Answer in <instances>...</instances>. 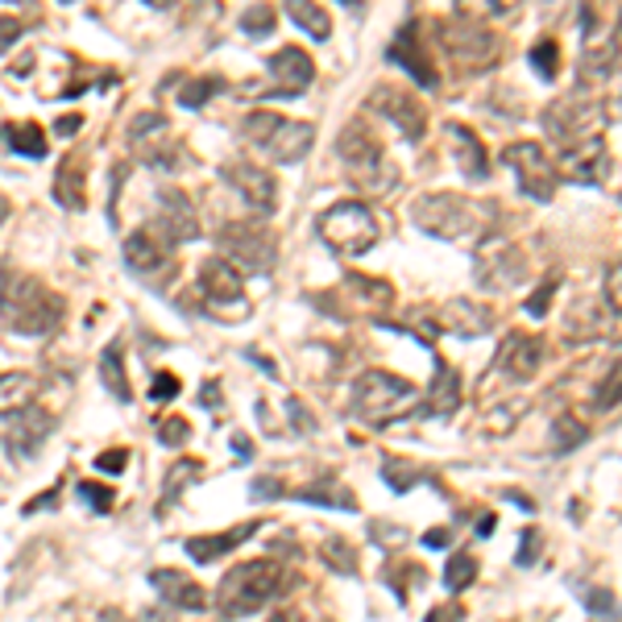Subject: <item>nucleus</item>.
<instances>
[{
    "label": "nucleus",
    "instance_id": "f257e3e1",
    "mask_svg": "<svg viewBox=\"0 0 622 622\" xmlns=\"http://www.w3.org/2000/svg\"><path fill=\"white\" fill-rule=\"evenodd\" d=\"M411 221L428 237H440L449 245H482L485 233L494 228V212L482 204H473L457 191H432V195H419L411 207Z\"/></svg>",
    "mask_w": 622,
    "mask_h": 622
},
{
    "label": "nucleus",
    "instance_id": "f03ea898",
    "mask_svg": "<svg viewBox=\"0 0 622 622\" xmlns=\"http://www.w3.org/2000/svg\"><path fill=\"white\" fill-rule=\"evenodd\" d=\"M0 320L18 336H46L63 320V299L34 275L4 270L0 275Z\"/></svg>",
    "mask_w": 622,
    "mask_h": 622
},
{
    "label": "nucleus",
    "instance_id": "7ed1b4c3",
    "mask_svg": "<svg viewBox=\"0 0 622 622\" xmlns=\"http://www.w3.org/2000/svg\"><path fill=\"white\" fill-rule=\"evenodd\" d=\"M415 407H419V390L386 369H365L362 378L353 382V411L369 428H390Z\"/></svg>",
    "mask_w": 622,
    "mask_h": 622
},
{
    "label": "nucleus",
    "instance_id": "20e7f679",
    "mask_svg": "<svg viewBox=\"0 0 622 622\" xmlns=\"http://www.w3.org/2000/svg\"><path fill=\"white\" fill-rule=\"evenodd\" d=\"M278 589H282V569L275 560H245L225 572L216 589V605L225 619H249L261 605H270V598H278Z\"/></svg>",
    "mask_w": 622,
    "mask_h": 622
},
{
    "label": "nucleus",
    "instance_id": "39448f33",
    "mask_svg": "<svg viewBox=\"0 0 622 622\" xmlns=\"http://www.w3.org/2000/svg\"><path fill=\"white\" fill-rule=\"evenodd\" d=\"M242 133L261 154H270L282 167H294L299 158H308V150L315 146V125L308 121H287L278 112H249L242 125Z\"/></svg>",
    "mask_w": 622,
    "mask_h": 622
},
{
    "label": "nucleus",
    "instance_id": "423d86ee",
    "mask_svg": "<svg viewBox=\"0 0 622 622\" xmlns=\"http://www.w3.org/2000/svg\"><path fill=\"white\" fill-rule=\"evenodd\" d=\"M320 237L332 254H345V258H362L378 245V221L362 200H341L320 216Z\"/></svg>",
    "mask_w": 622,
    "mask_h": 622
},
{
    "label": "nucleus",
    "instance_id": "0eeeda50",
    "mask_svg": "<svg viewBox=\"0 0 622 622\" xmlns=\"http://www.w3.org/2000/svg\"><path fill=\"white\" fill-rule=\"evenodd\" d=\"M336 154H341V162L348 167L353 183H362V187H378V179H374V174H382L386 183L395 179V171L386 167V154H382L378 133L369 129V121H365V117H357L353 125H345V129H341V138H336Z\"/></svg>",
    "mask_w": 622,
    "mask_h": 622
},
{
    "label": "nucleus",
    "instance_id": "6e6552de",
    "mask_svg": "<svg viewBox=\"0 0 622 622\" xmlns=\"http://www.w3.org/2000/svg\"><path fill=\"white\" fill-rule=\"evenodd\" d=\"M221 249H225V261L237 275H270L278 261L275 237L261 225H254V221L228 225L225 233H221Z\"/></svg>",
    "mask_w": 622,
    "mask_h": 622
},
{
    "label": "nucleus",
    "instance_id": "1a4fd4ad",
    "mask_svg": "<svg viewBox=\"0 0 622 622\" xmlns=\"http://www.w3.org/2000/svg\"><path fill=\"white\" fill-rule=\"evenodd\" d=\"M502 162L515 171L518 191H523L527 200L548 204L556 195V187H560V174H556L553 158L544 154L536 141H515V146H506V150H502Z\"/></svg>",
    "mask_w": 622,
    "mask_h": 622
},
{
    "label": "nucleus",
    "instance_id": "9d476101",
    "mask_svg": "<svg viewBox=\"0 0 622 622\" xmlns=\"http://www.w3.org/2000/svg\"><path fill=\"white\" fill-rule=\"evenodd\" d=\"M365 108H369L374 117H382V121L395 125L407 141H419L423 133H428V108L415 100V96H407V87L378 84L374 92H369Z\"/></svg>",
    "mask_w": 622,
    "mask_h": 622
},
{
    "label": "nucleus",
    "instance_id": "9b49d317",
    "mask_svg": "<svg viewBox=\"0 0 622 622\" xmlns=\"http://www.w3.org/2000/svg\"><path fill=\"white\" fill-rule=\"evenodd\" d=\"M440 37H444V51H449V58L457 63L461 71H485L490 63H498V37L490 34V30H482L478 21H449L444 30H440Z\"/></svg>",
    "mask_w": 622,
    "mask_h": 622
},
{
    "label": "nucleus",
    "instance_id": "f8f14e48",
    "mask_svg": "<svg viewBox=\"0 0 622 622\" xmlns=\"http://www.w3.org/2000/svg\"><path fill=\"white\" fill-rule=\"evenodd\" d=\"M129 141L138 146L141 162L154 167V171H174L179 158H183V150H179V141H174L171 125H167L162 112H138L133 125H129Z\"/></svg>",
    "mask_w": 622,
    "mask_h": 622
},
{
    "label": "nucleus",
    "instance_id": "ddd939ff",
    "mask_svg": "<svg viewBox=\"0 0 622 622\" xmlns=\"http://www.w3.org/2000/svg\"><path fill=\"white\" fill-rule=\"evenodd\" d=\"M150 228H154L162 242L183 245V242H195V237H200V216H195L191 200L179 187H158L154 221H150Z\"/></svg>",
    "mask_w": 622,
    "mask_h": 622
},
{
    "label": "nucleus",
    "instance_id": "4468645a",
    "mask_svg": "<svg viewBox=\"0 0 622 622\" xmlns=\"http://www.w3.org/2000/svg\"><path fill=\"white\" fill-rule=\"evenodd\" d=\"M544 129H548V138L560 141V146L581 141V138H598L602 112H598V104L581 100V96H569V100H556L553 108L544 112Z\"/></svg>",
    "mask_w": 622,
    "mask_h": 622
},
{
    "label": "nucleus",
    "instance_id": "2eb2a0df",
    "mask_svg": "<svg viewBox=\"0 0 622 622\" xmlns=\"http://www.w3.org/2000/svg\"><path fill=\"white\" fill-rule=\"evenodd\" d=\"M125 261H129V270L141 278H154L162 282L167 275H174V245L162 242L154 228H138V233H129L125 237Z\"/></svg>",
    "mask_w": 622,
    "mask_h": 622
},
{
    "label": "nucleus",
    "instance_id": "dca6fc26",
    "mask_svg": "<svg viewBox=\"0 0 622 622\" xmlns=\"http://www.w3.org/2000/svg\"><path fill=\"white\" fill-rule=\"evenodd\" d=\"M390 63L407 71V79H415L419 87H440V67H436L432 46L419 37V21H411L403 34L390 42Z\"/></svg>",
    "mask_w": 622,
    "mask_h": 622
},
{
    "label": "nucleus",
    "instance_id": "f3484780",
    "mask_svg": "<svg viewBox=\"0 0 622 622\" xmlns=\"http://www.w3.org/2000/svg\"><path fill=\"white\" fill-rule=\"evenodd\" d=\"M221 174L228 179V187L242 195L245 204L254 207L258 216H270L278 204V187L275 179H270V171H261V167H254V162H245V158H233V162H225L221 167Z\"/></svg>",
    "mask_w": 622,
    "mask_h": 622
},
{
    "label": "nucleus",
    "instance_id": "a211bd4d",
    "mask_svg": "<svg viewBox=\"0 0 622 622\" xmlns=\"http://www.w3.org/2000/svg\"><path fill=\"white\" fill-rule=\"evenodd\" d=\"M270 67V96L278 100H291V96H303L315 79V63L308 58V51H299V46H282V51L266 63Z\"/></svg>",
    "mask_w": 622,
    "mask_h": 622
},
{
    "label": "nucleus",
    "instance_id": "6ab92c4d",
    "mask_svg": "<svg viewBox=\"0 0 622 622\" xmlns=\"http://www.w3.org/2000/svg\"><path fill=\"white\" fill-rule=\"evenodd\" d=\"M527 275L523 266V254L515 245H502V242H485L478 249V282L485 291H506V287H518Z\"/></svg>",
    "mask_w": 622,
    "mask_h": 622
},
{
    "label": "nucleus",
    "instance_id": "aec40b11",
    "mask_svg": "<svg viewBox=\"0 0 622 622\" xmlns=\"http://www.w3.org/2000/svg\"><path fill=\"white\" fill-rule=\"evenodd\" d=\"M556 174H569L572 183H602L610 174V158H605L602 138H581L560 146V167Z\"/></svg>",
    "mask_w": 622,
    "mask_h": 622
},
{
    "label": "nucleus",
    "instance_id": "412c9836",
    "mask_svg": "<svg viewBox=\"0 0 622 622\" xmlns=\"http://www.w3.org/2000/svg\"><path fill=\"white\" fill-rule=\"evenodd\" d=\"M200 294H204L212 308H233V315H245L242 275L225 258H207L200 266Z\"/></svg>",
    "mask_w": 622,
    "mask_h": 622
},
{
    "label": "nucleus",
    "instance_id": "4be33fe9",
    "mask_svg": "<svg viewBox=\"0 0 622 622\" xmlns=\"http://www.w3.org/2000/svg\"><path fill=\"white\" fill-rule=\"evenodd\" d=\"M150 586H154L158 598H162L167 605H174V610H191V614H200V610L207 605L204 586H200L195 577H187V572H179V569H154L150 572Z\"/></svg>",
    "mask_w": 622,
    "mask_h": 622
},
{
    "label": "nucleus",
    "instance_id": "5701e85b",
    "mask_svg": "<svg viewBox=\"0 0 622 622\" xmlns=\"http://www.w3.org/2000/svg\"><path fill=\"white\" fill-rule=\"evenodd\" d=\"M539 362H544V341H539V336H527V332H515V336L498 348V369L515 382L536 378Z\"/></svg>",
    "mask_w": 622,
    "mask_h": 622
},
{
    "label": "nucleus",
    "instance_id": "b1692460",
    "mask_svg": "<svg viewBox=\"0 0 622 622\" xmlns=\"http://www.w3.org/2000/svg\"><path fill=\"white\" fill-rule=\"evenodd\" d=\"M444 138L452 141V162L461 167V174L465 179H473V183H482L485 174H490V158H485V146L478 141V133L473 129H465V125L449 121L444 125Z\"/></svg>",
    "mask_w": 622,
    "mask_h": 622
},
{
    "label": "nucleus",
    "instance_id": "393cba45",
    "mask_svg": "<svg viewBox=\"0 0 622 622\" xmlns=\"http://www.w3.org/2000/svg\"><path fill=\"white\" fill-rule=\"evenodd\" d=\"M436 324L452 332V336H485L494 329V311L482 308V303H469V299H452V303L440 308Z\"/></svg>",
    "mask_w": 622,
    "mask_h": 622
},
{
    "label": "nucleus",
    "instance_id": "a878e982",
    "mask_svg": "<svg viewBox=\"0 0 622 622\" xmlns=\"http://www.w3.org/2000/svg\"><path fill=\"white\" fill-rule=\"evenodd\" d=\"M258 518L254 523H242V527H228V532H216V536H191L187 539V556L191 560H200V565H212V560H221V556H228L237 544H245V539L258 536Z\"/></svg>",
    "mask_w": 622,
    "mask_h": 622
},
{
    "label": "nucleus",
    "instance_id": "bb28decb",
    "mask_svg": "<svg viewBox=\"0 0 622 622\" xmlns=\"http://www.w3.org/2000/svg\"><path fill=\"white\" fill-rule=\"evenodd\" d=\"M42 395V382L25 369H13V374H0V415H21L30 411Z\"/></svg>",
    "mask_w": 622,
    "mask_h": 622
},
{
    "label": "nucleus",
    "instance_id": "cd10ccee",
    "mask_svg": "<svg viewBox=\"0 0 622 622\" xmlns=\"http://www.w3.org/2000/svg\"><path fill=\"white\" fill-rule=\"evenodd\" d=\"M54 200L67 207V212H84L87 207L84 162H75V158H63V162H58V174H54Z\"/></svg>",
    "mask_w": 622,
    "mask_h": 622
},
{
    "label": "nucleus",
    "instance_id": "c85d7f7f",
    "mask_svg": "<svg viewBox=\"0 0 622 622\" xmlns=\"http://www.w3.org/2000/svg\"><path fill=\"white\" fill-rule=\"evenodd\" d=\"M13 419H18V423H13V436H9V449L18 452V457H34V452L42 449L46 432L54 428V419L42 411H21V415H13Z\"/></svg>",
    "mask_w": 622,
    "mask_h": 622
},
{
    "label": "nucleus",
    "instance_id": "c756f323",
    "mask_svg": "<svg viewBox=\"0 0 622 622\" xmlns=\"http://www.w3.org/2000/svg\"><path fill=\"white\" fill-rule=\"evenodd\" d=\"M282 13H287L308 37H315V42H324V37L332 34V18L315 0H282Z\"/></svg>",
    "mask_w": 622,
    "mask_h": 622
},
{
    "label": "nucleus",
    "instance_id": "7c9ffc66",
    "mask_svg": "<svg viewBox=\"0 0 622 622\" xmlns=\"http://www.w3.org/2000/svg\"><path fill=\"white\" fill-rule=\"evenodd\" d=\"M0 146H9L13 154H21V158H46V133L37 129L34 121H25V125H9L4 133H0Z\"/></svg>",
    "mask_w": 622,
    "mask_h": 622
},
{
    "label": "nucleus",
    "instance_id": "2f4dec72",
    "mask_svg": "<svg viewBox=\"0 0 622 622\" xmlns=\"http://www.w3.org/2000/svg\"><path fill=\"white\" fill-rule=\"evenodd\" d=\"M294 498L311 502V506H332V511H341V506H345V511H357V498H353V494H348L341 482H332V478H320L315 485L299 490Z\"/></svg>",
    "mask_w": 622,
    "mask_h": 622
},
{
    "label": "nucleus",
    "instance_id": "473e14b6",
    "mask_svg": "<svg viewBox=\"0 0 622 622\" xmlns=\"http://www.w3.org/2000/svg\"><path fill=\"white\" fill-rule=\"evenodd\" d=\"M457 403H461V382H457V374H452L449 365L440 362L436 382H432V395H428V415H452L457 411Z\"/></svg>",
    "mask_w": 622,
    "mask_h": 622
},
{
    "label": "nucleus",
    "instance_id": "72a5a7b5",
    "mask_svg": "<svg viewBox=\"0 0 622 622\" xmlns=\"http://www.w3.org/2000/svg\"><path fill=\"white\" fill-rule=\"evenodd\" d=\"M100 374H104V386H108V395L117 398V403H129L133 398V386L125 378V362H121V348L108 345L100 357Z\"/></svg>",
    "mask_w": 622,
    "mask_h": 622
},
{
    "label": "nucleus",
    "instance_id": "f704fd0d",
    "mask_svg": "<svg viewBox=\"0 0 622 622\" xmlns=\"http://www.w3.org/2000/svg\"><path fill=\"white\" fill-rule=\"evenodd\" d=\"M216 92H225V79H216V75H207V79H191V84L179 87V108L195 112V108L212 100Z\"/></svg>",
    "mask_w": 622,
    "mask_h": 622
},
{
    "label": "nucleus",
    "instance_id": "c9c22d12",
    "mask_svg": "<svg viewBox=\"0 0 622 622\" xmlns=\"http://www.w3.org/2000/svg\"><path fill=\"white\" fill-rule=\"evenodd\" d=\"M586 436L589 432H586V423H581V419H572V415H556V423H553V449L556 452L577 449Z\"/></svg>",
    "mask_w": 622,
    "mask_h": 622
},
{
    "label": "nucleus",
    "instance_id": "e433bc0d",
    "mask_svg": "<svg viewBox=\"0 0 622 622\" xmlns=\"http://www.w3.org/2000/svg\"><path fill=\"white\" fill-rule=\"evenodd\" d=\"M473 577H478V560H473L469 553H452L449 565H444V586H449L452 593H461Z\"/></svg>",
    "mask_w": 622,
    "mask_h": 622
},
{
    "label": "nucleus",
    "instance_id": "4c0bfd02",
    "mask_svg": "<svg viewBox=\"0 0 622 622\" xmlns=\"http://www.w3.org/2000/svg\"><path fill=\"white\" fill-rule=\"evenodd\" d=\"M518 4H523V0H457L461 18H469V21L498 18V13H511V9H518Z\"/></svg>",
    "mask_w": 622,
    "mask_h": 622
},
{
    "label": "nucleus",
    "instance_id": "58836bf2",
    "mask_svg": "<svg viewBox=\"0 0 622 622\" xmlns=\"http://www.w3.org/2000/svg\"><path fill=\"white\" fill-rule=\"evenodd\" d=\"M275 4H254V9H245L242 13V30L249 37H266V34H275Z\"/></svg>",
    "mask_w": 622,
    "mask_h": 622
},
{
    "label": "nucleus",
    "instance_id": "ea45409f",
    "mask_svg": "<svg viewBox=\"0 0 622 622\" xmlns=\"http://www.w3.org/2000/svg\"><path fill=\"white\" fill-rule=\"evenodd\" d=\"M532 67L539 71V79H556L560 75V46L553 37H544V42L532 46Z\"/></svg>",
    "mask_w": 622,
    "mask_h": 622
},
{
    "label": "nucleus",
    "instance_id": "a19ab883",
    "mask_svg": "<svg viewBox=\"0 0 622 622\" xmlns=\"http://www.w3.org/2000/svg\"><path fill=\"white\" fill-rule=\"evenodd\" d=\"M324 560H329L332 569L345 572V577L357 572V556H353V548H348V539H329V544H324Z\"/></svg>",
    "mask_w": 622,
    "mask_h": 622
},
{
    "label": "nucleus",
    "instance_id": "79ce46f5",
    "mask_svg": "<svg viewBox=\"0 0 622 622\" xmlns=\"http://www.w3.org/2000/svg\"><path fill=\"white\" fill-rule=\"evenodd\" d=\"M556 287H560V278H544V291H536L532 299H527V315H548V308H553V294Z\"/></svg>",
    "mask_w": 622,
    "mask_h": 622
},
{
    "label": "nucleus",
    "instance_id": "37998d69",
    "mask_svg": "<svg viewBox=\"0 0 622 622\" xmlns=\"http://www.w3.org/2000/svg\"><path fill=\"white\" fill-rule=\"evenodd\" d=\"M586 605L589 614H598V619H614V593L610 589H589Z\"/></svg>",
    "mask_w": 622,
    "mask_h": 622
},
{
    "label": "nucleus",
    "instance_id": "c03bdc74",
    "mask_svg": "<svg viewBox=\"0 0 622 622\" xmlns=\"http://www.w3.org/2000/svg\"><path fill=\"white\" fill-rule=\"evenodd\" d=\"M158 436H162V444H183L191 436V423L187 419H162V423H158Z\"/></svg>",
    "mask_w": 622,
    "mask_h": 622
},
{
    "label": "nucleus",
    "instance_id": "a18cd8bd",
    "mask_svg": "<svg viewBox=\"0 0 622 622\" xmlns=\"http://www.w3.org/2000/svg\"><path fill=\"white\" fill-rule=\"evenodd\" d=\"M79 498L87 502V506H96V511H108L112 506V490H104V485H92V482H84L79 490H75Z\"/></svg>",
    "mask_w": 622,
    "mask_h": 622
},
{
    "label": "nucleus",
    "instance_id": "49530a36",
    "mask_svg": "<svg viewBox=\"0 0 622 622\" xmlns=\"http://www.w3.org/2000/svg\"><path fill=\"white\" fill-rule=\"evenodd\" d=\"M179 390H183V386H179L174 374H158L154 386H150V398H154V403H167V398H174Z\"/></svg>",
    "mask_w": 622,
    "mask_h": 622
},
{
    "label": "nucleus",
    "instance_id": "de8ad7c7",
    "mask_svg": "<svg viewBox=\"0 0 622 622\" xmlns=\"http://www.w3.org/2000/svg\"><path fill=\"white\" fill-rule=\"evenodd\" d=\"M125 465H129V452L125 449H112L96 457V469H100V473H125Z\"/></svg>",
    "mask_w": 622,
    "mask_h": 622
},
{
    "label": "nucleus",
    "instance_id": "09e8293b",
    "mask_svg": "<svg viewBox=\"0 0 622 622\" xmlns=\"http://www.w3.org/2000/svg\"><path fill=\"white\" fill-rule=\"evenodd\" d=\"M25 34V25L21 21H13V18H0V51H9L18 37Z\"/></svg>",
    "mask_w": 622,
    "mask_h": 622
},
{
    "label": "nucleus",
    "instance_id": "8fccbe9b",
    "mask_svg": "<svg viewBox=\"0 0 622 622\" xmlns=\"http://www.w3.org/2000/svg\"><path fill=\"white\" fill-rule=\"evenodd\" d=\"M536 548H539V536L536 532H523V548H518V556H515V565H536Z\"/></svg>",
    "mask_w": 622,
    "mask_h": 622
},
{
    "label": "nucleus",
    "instance_id": "3c124183",
    "mask_svg": "<svg viewBox=\"0 0 622 622\" xmlns=\"http://www.w3.org/2000/svg\"><path fill=\"white\" fill-rule=\"evenodd\" d=\"M614 398H619V369H610V382L598 390V407H614Z\"/></svg>",
    "mask_w": 622,
    "mask_h": 622
},
{
    "label": "nucleus",
    "instance_id": "603ef678",
    "mask_svg": "<svg viewBox=\"0 0 622 622\" xmlns=\"http://www.w3.org/2000/svg\"><path fill=\"white\" fill-rule=\"evenodd\" d=\"M605 291H610V315H619V261L610 266V278H605Z\"/></svg>",
    "mask_w": 622,
    "mask_h": 622
},
{
    "label": "nucleus",
    "instance_id": "864d4df0",
    "mask_svg": "<svg viewBox=\"0 0 622 622\" xmlns=\"http://www.w3.org/2000/svg\"><path fill=\"white\" fill-rule=\"evenodd\" d=\"M278 494H282L278 482H254V498H278Z\"/></svg>",
    "mask_w": 622,
    "mask_h": 622
},
{
    "label": "nucleus",
    "instance_id": "5fc2aeb1",
    "mask_svg": "<svg viewBox=\"0 0 622 622\" xmlns=\"http://www.w3.org/2000/svg\"><path fill=\"white\" fill-rule=\"evenodd\" d=\"M138 622H174L171 610H141Z\"/></svg>",
    "mask_w": 622,
    "mask_h": 622
},
{
    "label": "nucleus",
    "instance_id": "6e6d98bb",
    "mask_svg": "<svg viewBox=\"0 0 622 622\" xmlns=\"http://www.w3.org/2000/svg\"><path fill=\"white\" fill-rule=\"evenodd\" d=\"M79 125H84V117H63V121H58V133L71 138V133H79Z\"/></svg>",
    "mask_w": 622,
    "mask_h": 622
},
{
    "label": "nucleus",
    "instance_id": "4d7b16f0",
    "mask_svg": "<svg viewBox=\"0 0 622 622\" xmlns=\"http://www.w3.org/2000/svg\"><path fill=\"white\" fill-rule=\"evenodd\" d=\"M423 544H428V548H449V532H428Z\"/></svg>",
    "mask_w": 622,
    "mask_h": 622
},
{
    "label": "nucleus",
    "instance_id": "13d9d810",
    "mask_svg": "<svg viewBox=\"0 0 622 622\" xmlns=\"http://www.w3.org/2000/svg\"><path fill=\"white\" fill-rule=\"evenodd\" d=\"M233 449H237V457H254V449H249V440H245V436L233 440Z\"/></svg>",
    "mask_w": 622,
    "mask_h": 622
},
{
    "label": "nucleus",
    "instance_id": "bf43d9fd",
    "mask_svg": "<svg viewBox=\"0 0 622 622\" xmlns=\"http://www.w3.org/2000/svg\"><path fill=\"white\" fill-rule=\"evenodd\" d=\"M141 4H150V9H158V13H167L174 0H141Z\"/></svg>",
    "mask_w": 622,
    "mask_h": 622
},
{
    "label": "nucleus",
    "instance_id": "052dcab7",
    "mask_svg": "<svg viewBox=\"0 0 622 622\" xmlns=\"http://www.w3.org/2000/svg\"><path fill=\"white\" fill-rule=\"evenodd\" d=\"M100 622H125V619L117 614V610H108V614H100Z\"/></svg>",
    "mask_w": 622,
    "mask_h": 622
},
{
    "label": "nucleus",
    "instance_id": "680f3d73",
    "mask_svg": "<svg viewBox=\"0 0 622 622\" xmlns=\"http://www.w3.org/2000/svg\"><path fill=\"white\" fill-rule=\"evenodd\" d=\"M4 216H9V200L0 195V225H4Z\"/></svg>",
    "mask_w": 622,
    "mask_h": 622
},
{
    "label": "nucleus",
    "instance_id": "e2e57ef3",
    "mask_svg": "<svg viewBox=\"0 0 622 622\" xmlns=\"http://www.w3.org/2000/svg\"><path fill=\"white\" fill-rule=\"evenodd\" d=\"M278 622H299V614H294V610H291V614H282V619H278Z\"/></svg>",
    "mask_w": 622,
    "mask_h": 622
},
{
    "label": "nucleus",
    "instance_id": "0e129e2a",
    "mask_svg": "<svg viewBox=\"0 0 622 622\" xmlns=\"http://www.w3.org/2000/svg\"><path fill=\"white\" fill-rule=\"evenodd\" d=\"M9 4H25V0H9Z\"/></svg>",
    "mask_w": 622,
    "mask_h": 622
},
{
    "label": "nucleus",
    "instance_id": "69168bd1",
    "mask_svg": "<svg viewBox=\"0 0 622 622\" xmlns=\"http://www.w3.org/2000/svg\"><path fill=\"white\" fill-rule=\"evenodd\" d=\"M63 4H71V0H63Z\"/></svg>",
    "mask_w": 622,
    "mask_h": 622
}]
</instances>
